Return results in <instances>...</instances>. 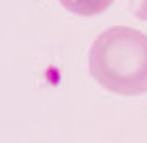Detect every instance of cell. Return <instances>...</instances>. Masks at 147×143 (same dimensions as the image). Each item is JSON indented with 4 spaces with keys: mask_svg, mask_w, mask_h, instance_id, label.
Here are the masks:
<instances>
[{
    "mask_svg": "<svg viewBox=\"0 0 147 143\" xmlns=\"http://www.w3.org/2000/svg\"><path fill=\"white\" fill-rule=\"evenodd\" d=\"M129 8L134 16L147 20V0H129Z\"/></svg>",
    "mask_w": 147,
    "mask_h": 143,
    "instance_id": "3",
    "label": "cell"
},
{
    "mask_svg": "<svg viewBox=\"0 0 147 143\" xmlns=\"http://www.w3.org/2000/svg\"><path fill=\"white\" fill-rule=\"evenodd\" d=\"M63 8L77 16H96L112 6L114 0H59Z\"/></svg>",
    "mask_w": 147,
    "mask_h": 143,
    "instance_id": "2",
    "label": "cell"
},
{
    "mask_svg": "<svg viewBox=\"0 0 147 143\" xmlns=\"http://www.w3.org/2000/svg\"><path fill=\"white\" fill-rule=\"evenodd\" d=\"M88 71L100 86L114 94H145L147 35L125 26L108 28L90 47Z\"/></svg>",
    "mask_w": 147,
    "mask_h": 143,
    "instance_id": "1",
    "label": "cell"
}]
</instances>
